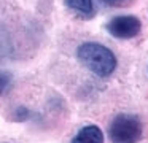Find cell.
Listing matches in <instances>:
<instances>
[{
	"label": "cell",
	"instance_id": "2",
	"mask_svg": "<svg viewBox=\"0 0 148 143\" xmlns=\"http://www.w3.org/2000/svg\"><path fill=\"white\" fill-rule=\"evenodd\" d=\"M113 143H137L142 138L140 119L134 114H118L108 127Z\"/></svg>",
	"mask_w": 148,
	"mask_h": 143
},
{
	"label": "cell",
	"instance_id": "6",
	"mask_svg": "<svg viewBox=\"0 0 148 143\" xmlns=\"http://www.w3.org/2000/svg\"><path fill=\"white\" fill-rule=\"evenodd\" d=\"M10 79H11L10 73L2 72V70H0V95H2V92L7 89V86L10 84Z\"/></svg>",
	"mask_w": 148,
	"mask_h": 143
},
{
	"label": "cell",
	"instance_id": "4",
	"mask_svg": "<svg viewBox=\"0 0 148 143\" xmlns=\"http://www.w3.org/2000/svg\"><path fill=\"white\" fill-rule=\"evenodd\" d=\"M72 143H103V133L97 126H86L75 135Z\"/></svg>",
	"mask_w": 148,
	"mask_h": 143
},
{
	"label": "cell",
	"instance_id": "3",
	"mask_svg": "<svg viewBox=\"0 0 148 143\" xmlns=\"http://www.w3.org/2000/svg\"><path fill=\"white\" fill-rule=\"evenodd\" d=\"M107 30L115 38H132L142 30V22L135 16H116L107 24Z\"/></svg>",
	"mask_w": 148,
	"mask_h": 143
},
{
	"label": "cell",
	"instance_id": "1",
	"mask_svg": "<svg viewBox=\"0 0 148 143\" xmlns=\"http://www.w3.org/2000/svg\"><path fill=\"white\" fill-rule=\"evenodd\" d=\"M80 62L97 76H110L116 68V57L107 46L94 41L83 43L77 51Z\"/></svg>",
	"mask_w": 148,
	"mask_h": 143
},
{
	"label": "cell",
	"instance_id": "7",
	"mask_svg": "<svg viewBox=\"0 0 148 143\" xmlns=\"http://www.w3.org/2000/svg\"><path fill=\"white\" fill-rule=\"evenodd\" d=\"M100 2H103L105 5H119V3H124L126 0H100Z\"/></svg>",
	"mask_w": 148,
	"mask_h": 143
},
{
	"label": "cell",
	"instance_id": "5",
	"mask_svg": "<svg viewBox=\"0 0 148 143\" xmlns=\"http://www.w3.org/2000/svg\"><path fill=\"white\" fill-rule=\"evenodd\" d=\"M64 2L69 8H72L73 11L80 13L83 16H92L94 13L92 0H64Z\"/></svg>",
	"mask_w": 148,
	"mask_h": 143
}]
</instances>
